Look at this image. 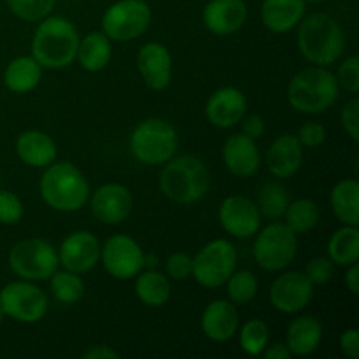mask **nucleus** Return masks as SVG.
<instances>
[{
  "mask_svg": "<svg viewBox=\"0 0 359 359\" xmlns=\"http://www.w3.org/2000/svg\"><path fill=\"white\" fill-rule=\"evenodd\" d=\"M0 182H2V181H0Z\"/></svg>",
  "mask_w": 359,
  "mask_h": 359,
  "instance_id": "obj_51",
  "label": "nucleus"
},
{
  "mask_svg": "<svg viewBox=\"0 0 359 359\" xmlns=\"http://www.w3.org/2000/svg\"><path fill=\"white\" fill-rule=\"evenodd\" d=\"M135 277V294L146 307L160 309L170 300V280L156 269L140 270Z\"/></svg>",
  "mask_w": 359,
  "mask_h": 359,
  "instance_id": "obj_28",
  "label": "nucleus"
},
{
  "mask_svg": "<svg viewBox=\"0 0 359 359\" xmlns=\"http://www.w3.org/2000/svg\"><path fill=\"white\" fill-rule=\"evenodd\" d=\"M193 258L188 252H172L165 262L167 277L174 280H186L191 277Z\"/></svg>",
  "mask_w": 359,
  "mask_h": 359,
  "instance_id": "obj_40",
  "label": "nucleus"
},
{
  "mask_svg": "<svg viewBox=\"0 0 359 359\" xmlns=\"http://www.w3.org/2000/svg\"><path fill=\"white\" fill-rule=\"evenodd\" d=\"M323 340V325L314 316H298L286 330V347L291 356L304 358L314 353Z\"/></svg>",
  "mask_w": 359,
  "mask_h": 359,
  "instance_id": "obj_25",
  "label": "nucleus"
},
{
  "mask_svg": "<svg viewBox=\"0 0 359 359\" xmlns=\"http://www.w3.org/2000/svg\"><path fill=\"white\" fill-rule=\"evenodd\" d=\"M340 88L328 67L312 65L291 77L287 84V102L302 114L314 116L328 111L339 100Z\"/></svg>",
  "mask_w": 359,
  "mask_h": 359,
  "instance_id": "obj_4",
  "label": "nucleus"
},
{
  "mask_svg": "<svg viewBox=\"0 0 359 359\" xmlns=\"http://www.w3.org/2000/svg\"><path fill=\"white\" fill-rule=\"evenodd\" d=\"M339 346L347 358L358 359L359 358V332L358 330L347 328L346 332L340 335Z\"/></svg>",
  "mask_w": 359,
  "mask_h": 359,
  "instance_id": "obj_44",
  "label": "nucleus"
},
{
  "mask_svg": "<svg viewBox=\"0 0 359 359\" xmlns=\"http://www.w3.org/2000/svg\"><path fill=\"white\" fill-rule=\"evenodd\" d=\"M266 168L277 179H290L304 165V146L297 135L283 133L270 144L265 156Z\"/></svg>",
  "mask_w": 359,
  "mask_h": 359,
  "instance_id": "obj_21",
  "label": "nucleus"
},
{
  "mask_svg": "<svg viewBox=\"0 0 359 359\" xmlns=\"http://www.w3.org/2000/svg\"><path fill=\"white\" fill-rule=\"evenodd\" d=\"M48 280L51 284L53 298L60 304L72 305L84 297V280L81 279L79 273L65 269L56 270Z\"/></svg>",
  "mask_w": 359,
  "mask_h": 359,
  "instance_id": "obj_33",
  "label": "nucleus"
},
{
  "mask_svg": "<svg viewBox=\"0 0 359 359\" xmlns=\"http://www.w3.org/2000/svg\"><path fill=\"white\" fill-rule=\"evenodd\" d=\"M177 130L160 118L144 119L130 135V151L144 165H163L177 154Z\"/></svg>",
  "mask_w": 359,
  "mask_h": 359,
  "instance_id": "obj_6",
  "label": "nucleus"
},
{
  "mask_svg": "<svg viewBox=\"0 0 359 359\" xmlns=\"http://www.w3.org/2000/svg\"><path fill=\"white\" fill-rule=\"evenodd\" d=\"M337 83H339L340 90L346 93L358 95L359 91V58L358 56H347L339 67L337 72Z\"/></svg>",
  "mask_w": 359,
  "mask_h": 359,
  "instance_id": "obj_37",
  "label": "nucleus"
},
{
  "mask_svg": "<svg viewBox=\"0 0 359 359\" xmlns=\"http://www.w3.org/2000/svg\"><path fill=\"white\" fill-rule=\"evenodd\" d=\"M305 0H263L262 21L273 34H287L305 16Z\"/></svg>",
  "mask_w": 359,
  "mask_h": 359,
  "instance_id": "obj_24",
  "label": "nucleus"
},
{
  "mask_svg": "<svg viewBox=\"0 0 359 359\" xmlns=\"http://www.w3.org/2000/svg\"><path fill=\"white\" fill-rule=\"evenodd\" d=\"M112 58V41L104 32H90L79 39L77 56L81 67L88 72H100Z\"/></svg>",
  "mask_w": 359,
  "mask_h": 359,
  "instance_id": "obj_27",
  "label": "nucleus"
},
{
  "mask_svg": "<svg viewBox=\"0 0 359 359\" xmlns=\"http://www.w3.org/2000/svg\"><path fill=\"white\" fill-rule=\"evenodd\" d=\"M210 174L200 158L182 154L163 163L160 172V189L168 200L179 205H189L207 195Z\"/></svg>",
  "mask_w": 359,
  "mask_h": 359,
  "instance_id": "obj_5",
  "label": "nucleus"
},
{
  "mask_svg": "<svg viewBox=\"0 0 359 359\" xmlns=\"http://www.w3.org/2000/svg\"><path fill=\"white\" fill-rule=\"evenodd\" d=\"M314 287L304 272L297 270L284 272L270 286V304L283 314H298L311 305L314 298Z\"/></svg>",
  "mask_w": 359,
  "mask_h": 359,
  "instance_id": "obj_13",
  "label": "nucleus"
},
{
  "mask_svg": "<svg viewBox=\"0 0 359 359\" xmlns=\"http://www.w3.org/2000/svg\"><path fill=\"white\" fill-rule=\"evenodd\" d=\"M4 318H6V314H4L2 307H0V323H2V321H4Z\"/></svg>",
  "mask_w": 359,
  "mask_h": 359,
  "instance_id": "obj_49",
  "label": "nucleus"
},
{
  "mask_svg": "<svg viewBox=\"0 0 359 359\" xmlns=\"http://www.w3.org/2000/svg\"><path fill=\"white\" fill-rule=\"evenodd\" d=\"M248 114V98L235 86H224L214 91L205 104V116L217 128H233Z\"/></svg>",
  "mask_w": 359,
  "mask_h": 359,
  "instance_id": "obj_17",
  "label": "nucleus"
},
{
  "mask_svg": "<svg viewBox=\"0 0 359 359\" xmlns=\"http://www.w3.org/2000/svg\"><path fill=\"white\" fill-rule=\"evenodd\" d=\"M290 193L280 182H265L258 191V205L262 217L277 221L284 216L287 205H290Z\"/></svg>",
  "mask_w": 359,
  "mask_h": 359,
  "instance_id": "obj_32",
  "label": "nucleus"
},
{
  "mask_svg": "<svg viewBox=\"0 0 359 359\" xmlns=\"http://www.w3.org/2000/svg\"><path fill=\"white\" fill-rule=\"evenodd\" d=\"M332 209L342 224H359V184L356 179H342L337 182L330 195Z\"/></svg>",
  "mask_w": 359,
  "mask_h": 359,
  "instance_id": "obj_29",
  "label": "nucleus"
},
{
  "mask_svg": "<svg viewBox=\"0 0 359 359\" xmlns=\"http://www.w3.org/2000/svg\"><path fill=\"white\" fill-rule=\"evenodd\" d=\"M137 69L147 88L161 91L172 81V56L161 42H147L137 53Z\"/></svg>",
  "mask_w": 359,
  "mask_h": 359,
  "instance_id": "obj_18",
  "label": "nucleus"
},
{
  "mask_svg": "<svg viewBox=\"0 0 359 359\" xmlns=\"http://www.w3.org/2000/svg\"><path fill=\"white\" fill-rule=\"evenodd\" d=\"M238 125L242 126V133L248 135L249 139L252 140H258L259 137L265 133V128H266L265 119H263L259 114H245Z\"/></svg>",
  "mask_w": 359,
  "mask_h": 359,
  "instance_id": "obj_43",
  "label": "nucleus"
},
{
  "mask_svg": "<svg viewBox=\"0 0 359 359\" xmlns=\"http://www.w3.org/2000/svg\"><path fill=\"white\" fill-rule=\"evenodd\" d=\"M0 307L6 318L23 325H35L48 314L49 298L32 280H14L0 290Z\"/></svg>",
  "mask_w": 359,
  "mask_h": 359,
  "instance_id": "obj_10",
  "label": "nucleus"
},
{
  "mask_svg": "<svg viewBox=\"0 0 359 359\" xmlns=\"http://www.w3.org/2000/svg\"><path fill=\"white\" fill-rule=\"evenodd\" d=\"M56 0H7L11 13L23 21H35L44 20L46 16L51 14L55 9Z\"/></svg>",
  "mask_w": 359,
  "mask_h": 359,
  "instance_id": "obj_36",
  "label": "nucleus"
},
{
  "mask_svg": "<svg viewBox=\"0 0 359 359\" xmlns=\"http://www.w3.org/2000/svg\"><path fill=\"white\" fill-rule=\"evenodd\" d=\"M79 32L62 16H46L32 37V56L42 69L60 70L72 65L77 56Z\"/></svg>",
  "mask_w": 359,
  "mask_h": 359,
  "instance_id": "obj_2",
  "label": "nucleus"
},
{
  "mask_svg": "<svg viewBox=\"0 0 359 359\" xmlns=\"http://www.w3.org/2000/svg\"><path fill=\"white\" fill-rule=\"evenodd\" d=\"M158 266V256L154 255H144V269H156Z\"/></svg>",
  "mask_w": 359,
  "mask_h": 359,
  "instance_id": "obj_48",
  "label": "nucleus"
},
{
  "mask_svg": "<svg viewBox=\"0 0 359 359\" xmlns=\"http://www.w3.org/2000/svg\"><path fill=\"white\" fill-rule=\"evenodd\" d=\"M100 263L114 279H135L137 273L144 270V251L135 238L123 233L112 235L102 244Z\"/></svg>",
  "mask_w": 359,
  "mask_h": 359,
  "instance_id": "obj_12",
  "label": "nucleus"
},
{
  "mask_svg": "<svg viewBox=\"0 0 359 359\" xmlns=\"http://www.w3.org/2000/svg\"><path fill=\"white\" fill-rule=\"evenodd\" d=\"M248 14V4L244 0H210L203 9L202 20L210 34L226 37L244 27Z\"/></svg>",
  "mask_w": 359,
  "mask_h": 359,
  "instance_id": "obj_19",
  "label": "nucleus"
},
{
  "mask_svg": "<svg viewBox=\"0 0 359 359\" xmlns=\"http://www.w3.org/2000/svg\"><path fill=\"white\" fill-rule=\"evenodd\" d=\"M269 340L270 330L262 319H251L238 332V344L248 356H262L265 347L269 346Z\"/></svg>",
  "mask_w": 359,
  "mask_h": 359,
  "instance_id": "obj_35",
  "label": "nucleus"
},
{
  "mask_svg": "<svg viewBox=\"0 0 359 359\" xmlns=\"http://www.w3.org/2000/svg\"><path fill=\"white\" fill-rule=\"evenodd\" d=\"M203 335L212 342H228L238 332V312L230 300H214L205 307L202 314Z\"/></svg>",
  "mask_w": 359,
  "mask_h": 359,
  "instance_id": "obj_22",
  "label": "nucleus"
},
{
  "mask_svg": "<svg viewBox=\"0 0 359 359\" xmlns=\"http://www.w3.org/2000/svg\"><path fill=\"white\" fill-rule=\"evenodd\" d=\"M298 252V235L284 221H273L256 233L252 256L259 269L266 272L286 270Z\"/></svg>",
  "mask_w": 359,
  "mask_h": 359,
  "instance_id": "obj_7",
  "label": "nucleus"
},
{
  "mask_svg": "<svg viewBox=\"0 0 359 359\" xmlns=\"http://www.w3.org/2000/svg\"><path fill=\"white\" fill-rule=\"evenodd\" d=\"M304 273L314 286H325L335 276V265H333V262L330 258L321 256V258L311 259L307 263V266H305Z\"/></svg>",
  "mask_w": 359,
  "mask_h": 359,
  "instance_id": "obj_39",
  "label": "nucleus"
},
{
  "mask_svg": "<svg viewBox=\"0 0 359 359\" xmlns=\"http://www.w3.org/2000/svg\"><path fill=\"white\" fill-rule=\"evenodd\" d=\"M90 207L93 216L104 224H121L133 210V196L126 186L107 182L90 193Z\"/></svg>",
  "mask_w": 359,
  "mask_h": 359,
  "instance_id": "obj_15",
  "label": "nucleus"
},
{
  "mask_svg": "<svg viewBox=\"0 0 359 359\" xmlns=\"http://www.w3.org/2000/svg\"><path fill=\"white\" fill-rule=\"evenodd\" d=\"M297 139L304 147H319L326 140V128L318 121H307L300 126Z\"/></svg>",
  "mask_w": 359,
  "mask_h": 359,
  "instance_id": "obj_42",
  "label": "nucleus"
},
{
  "mask_svg": "<svg viewBox=\"0 0 359 359\" xmlns=\"http://www.w3.org/2000/svg\"><path fill=\"white\" fill-rule=\"evenodd\" d=\"M284 223L297 235L309 233L319 223V207L311 198H298L290 202L284 212Z\"/></svg>",
  "mask_w": 359,
  "mask_h": 359,
  "instance_id": "obj_31",
  "label": "nucleus"
},
{
  "mask_svg": "<svg viewBox=\"0 0 359 359\" xmlns=\"http://www.w3.org/2000/svg\"><path fill=\"white\" fill-rule=\"evenodd\" d=\"M305 2H312V4H319V2H325V0H305Z\"/></svg>",
  "mask_w": 359,
  "mask_h": 359,
  "instance_id": "obj_50",
  "label": "nucleus"
},
{
  "mask_svg": "<svg viewBox=\"0 0 359 359\" xmlns=\"http://www.w3.org/2000/svg\"><path fill=\"white\" fill-rule=\"evenodd\" d=\"M262 356L266 359H290L291 353L286 347V344L277 342V344H269V346L265 347V351L262 353Z\"/></svg>",
  "mask_w": 359,
  "mask_h": 359,
  "instance_id": "obj_46",
  "label": "nucleus"
},
{
  "mask_svg": "<svg viewBox=\"0 0 359 359\" xmlns=\"http://www.w3.org/2000/svg\"><path fill=\"white\" fill-rule=\"evenodd\" d=\"M328 258L333 265L349 266L359 259V230L358 226L344 224L332 235L328 242Z\"/></svg>",
  "mask_w": 359,
  "mask_h": 359,
  "instance_id": "obj_30",
  "label": "nucleus"
},
{
  "mask_svg": "<svg viewBox=\"0 0 359 359\" xmlns=\"http://www.w3.org/2000/svg\"><path fill=\"white\" fill-rule=\"evenodd\" d=\"M346 287L353 294L359 293V266L358 263H353V265L346 266Z\"/></svg>",
  "mask_w": 359,
  "mask_h": 359,
  "instance_id": "obj_47",
  "label": "nucleus"
},
{
  "mask_svg": "<svg viewBox=\"0 0 359 359\" xmlns=\"http://www.w3.org/2000/svg\"><path fill=\"white\" fill-rule=\"evenodd\" d=\"M340 121L347 135L358 142L359 140V100L356 95H353L349 102L340 111Z\"/></svg>",
  "mask_w": 359,
  "mask_h": 359,
  "instance_id": "obj_41",
  "label": "nucleus"
},
{
  "mask_svg": "<svg viewBox=\"0 0 359 359\" xmlns=\"http://www.w3.org/2000/svg\"><path fill=\"white\" fill-rule=\"evenodd\" d=\"M23 202L13 191L0 189V224H16L23 217Z\"/></svg>",
  "mask_w": 359,
  "mask_h": 359,
  "instance_id": "obj_38",
  "label": "nucleus"
},
{
  "mask_svg": "<svg viewBox=\"0 0 359 359\" xmlns=\"http://www.w3.org/2000/svg\"><path fill=\"white\" fill-rule=\"evenodd\" d=\"M42 79V67L34 56H18L4 70V84L18 95L30 93Z\"/></svg>",
  "mask_w": 359,
  "mask_h": 359,
  "instance_id": "obj_26",
  "label": "nucleus"
},
{
  "mask_svg": "<svg viewBox=\"0 0 359 359\" xmlns=\"http://www.w3.org/2000/svg\"><path fill=\"white\" fill-rule=\"evenodd\" d=\"M298 51L312 65L330 67L339 62L346 49V35L335 18L314 13L298 23Z\"/></svg>",
  "mask_w": 359,
  "mask_h": 359,
  "instance_id": "obj_1",
  "label": "nucleus"
},
{
  "mask_svg": "<svg viewBox=\"0 0 359 359\" xmlns=\"http://www.w3.org/2000/svg\"><path fill=\"white\" fill-rule=\"evenodd\" d=\"M39 191L46 205L58 212H76L90 200V184L83 172L70 161H53L39 182Z\"/></svg>",
  "mask_w": 359,
  "mask_h": 359,
  "instance_id": "obj_3",
  "label": "nucleus"
},
{
  "mask_svg": "<svg viewBox=\"0 0 359 359\" xmlns=\"http://www.w3.org/2000/svg\"><path fill=\"white\" fill-rule=\"evenodd\" d=\"M153 13L144 0H118L102 16V32L111 41L130 42L146 34Z\"/></svg>",
  "mask_w": 359,
  "mask_h": 359,
  "instance_id": "obj_11",
  "label": "nucleus"
},
{
  "mask_svg": "<svg viewBox=\"0 0 359 359\" xmlns=\"http://www.w3.org/2000/svg\"><path fill=\"white\" fill-rule=\"evenodd\" d=\"M223 161L230 174H233L235 177L248 179L258 174L262 154L256 146V140L249 139L241 132L224 140Z\"/></svg>",
  "mask_w": 359,
  "mask_h": 359,
  "instance_id": "obj_20",
  "label": "nucleus"
},
{
  "mask_svg": "<svg viewBox=\"0 0 359 359\" xmlns=\"http://www.w3.org/2000/svg\"><path fill=\"white\" fill-rule=\"evenodd\" d=\"M226 286L228 300L235 305H245L252 302L258 294V277L249 270H235L228 280L224 283Z\"/></svg>",
  "mask_w": 359,
  "mask_h": 359,
  "instance_id": "obj_34",
  "label": "nucleus"
},
{
  "mask_svg": "<svg viewBox=\"0 0 359 359\" xmlns=\"http://www.w3.org/2000/svg\"><path fill=\"white\" fill-rule=\"evenodd\" d=\"M237 270V251L226 238H216L203 245L193 258L191 277L207 290L224 286Z\"/></svg>",
  "mask_w": 359,
  "mask_h": 359,
  "instance_id": "obj_9",
  "label": "nucleus"
},
{
  "mask_svg": "<svg viewBox=\"0 0 359 359\" xmlns=\"http://www.w3.org/2000/svg\"><path fill=\"white\" fill-rule=\"evenodd\" d=\"M9 269L20 279L42 283L58 270V251L44 238L30 237L14 244L9 251Z\"/></svg>",
  "mask_w": 359,
  "mask_h": 359,
  "instance_id": "obj_8",
  "label": "nucleus"
},
{
  "mask_svg": "<svg viewBox=\"0 0 359 359\" xmlns=\"http://www.w3.org/2000/svg\"><path fill=\"white\" fill-rule=\"evenodd\" d=\"M102 244L93 233L86 230L74 231L58 249V262L65 270L76 273H86L100 263Z\"/></svg>",
  "mask_w": 359,
  "mask_h": 359,
  "instance_id": "obj_16",
  "label": "nucleus"
},
{
  "mask_svg": "<svg viewBox=\"0 0 359 359\" xmlns=\"http://www.w3.org/2000/svg\"><path fill=\"white\" fill-rule=\"evenodd\" d=\"M219 223L235 238H251L262 228V212L255 200L244 195H231L221 202Z\"/></svg>",
  "mask_w": 359,
  "mask_h": 359,
  "instance_id": "obj_14",
  "label": "nucleus"
},
{
  "mask_svg": "<svg viewBox=\"0 0 359 359\" xmlns=\"http://www.w3.org/2000/svg\"><path fill=\"white\" fill-rule=\"evenodd\" d=\"M84 359H118L119 354L109 346H93L83 353Z\"/></svg>",
  "mask_w": 359,
  "mask_h": 359,
  "instance_id": "obj_45",
  "label": "nucleus"
},
{
  "mask_svg": "<svg viewBox=\"0 0 359 359\" xmlns=\"http://www.w3.org/2000/svg\"><path fill=\"white\" fill-rule=\"evenodd\" d=\"M18 158L32 168H46L56 161L58 149L51 137L41 130H27L20 133L14 144Z\"/></svg>",
  "mask_w": 359,
  "mask_h": 359,
  "instance_id": "obj_23",
  "label": "nucleus"
}]
</instances>
